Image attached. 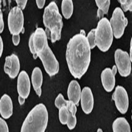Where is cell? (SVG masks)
I'll return each mask as SVG.
<instances>
[{
    "label": "cell",
    "mask_w": 132,
    "mask_h": 132,
    "mask_svg": "<svg viewBox=\"0 0 132 132\" xmlns=\"http://www.w3.org/2000/svg\"><path fill=\"white\" fill-rule=\"evenodd\" d=\"M18 100H19V104H20V105H22V104H23L24 103H25V98H24L22 97V96L19 95Z\"/></svg>",
    "instance_id": "cell-31"
},
{
    "label": "cell",
    "mask_w": 132,
    "mask_h": 132,
    "mask_svg": "<svg viewBox=\"0 0 132 132\" xmlns=\"http://www.w3.org/2000/svg\"><path fill=\"white\" fill-rule=\"evenodd\" d=\"M36 3L37 7L41 9L44 7L45 3H46V0H36Z\"/></svg>",
    "instance_id": "cell-28"
},
{
    "label": "cell",
    "mask_w": 132,
    "mask_h": 132,
    "mask_svg": "<svg viewBox=\"0 0 132 132\" xmlns=\"http://www.w3.org/2000/svg\"><path fill=\"white\" fill-rule=\"evenodd\" d=\"M80 34H81V35H84V36H86V32L84 30H81L80 31Z\"/></svg>",
    "instance_id": "cell-34"
},
{
    "label": "cell",
    "mask_w": 132,
    "mask_h": 132,
    "mask_svg": "<svg viewBox=\"0 0 132 132\" xmlns=\"http://www.w3.org/2000/svg\"><path fill=\"white\" fill-rule=\"evenodd\" d=\"M61 7L63 17L66 19H70L73 15L74 11L73 0H62Z\"/></svg>",
    "instance_id": "cell-18"
},
{
    "label": "cell",
    "mask_w": 132,
    "mask_h": 132,
    "mask_svg": "<svg viewBox=\"0 0 132 132\" xmlns=\"http://www.w3.org/2000/svg\"><path fill=\"white\" fill-rule=\"evenodd\" d=\"M101 80L103 87L108 92L113 90L116 84L115 75L112 73L111 69L106 68L101 72Z\"/></svg>",
    "instance_id": "cell-13"
},
{
    "label": "cell",
    "mask_w": 132,
    "mask_h": 132,
    "mask_svg": "<svg viewBox=\"0 0 132 132\" xmlns=\"http://www.w3.org/2000/svg\"><path fill=\"white\" fill-rule=\"evenodd\" d=\"M97 131H101V132H103V130L100 129V128H98V129L97 130Z\"/></svg>",
    "instance_id": "cell-35"
},
{
    "label": "cell",
    "mask_w": 132,
    "mask_h": 132,
    "mask_svg": "<svg viewBox=\"0 0 132 132\" xmlns=\"http://www.w3.org/2000/svg\"><path fill=\"white\" fill-rule=\"evenodd\" d=\"M33 33L31 34V35L30 37V39H29L28 42V46L29 48H30V51L32 54H33V58L35 59H37V55L35 54V49H34V46H33Z\"/></svg>",
    "instance_id": "cell-23"
},
{
    "label": "cell",
    "mask_w": 132,
    "mask_h": 132,
    "mask_svg": "<svg viewBox=\"0 0 132 132\" xmlns=\"http://www.w3.org/2000/svg\"><path fill=\"white\" fill-rule=\"evenodd\" d=\"M3 52V42L1 36H0V58L1 57Z\"/></svg>",
    "instance_id": "cell-29"
},
{
    "label": "cell",
    "mask_w": 132,
    "mask_h": 132,
    "mask_svg": "<svg viewBox=\"0 0 132 132\" xmlns=\"http://www.w3.org/2000/svg\"><path fill=\"white\" fill-rule=\"evenodd\" d=\"M97 15H98V18L100 19H101L103 17V16L104 15V13L103 12V11L100 10V9H98V11H97Z\"/></svg>",
    "instance_id": "cell-30"
},
{
    "label": "cell",
    "mask_w": 132,
    "mask_h": 132,
    "mask_svg": "<svg viewBox=\"0 0 132 132\" xmlns=\"http://www.w3.org/2000/svg\"><path fill=\"white\" fill-rule=\"evenodd\" d=\"M121 6V9L123 12L130 11H131L132 0H118Z\"/></svg>",
    "instance_id": "cell-22"
},
{
    "label": "cell",
    "mask_w": 132,
    "mask_h": 132,
    "mask_svg": "<svg viewBox=\"0 0 132 132\" xmlns=\"http://www.w3.org/2000/svg\"><path fill=\"white\" fill-rule=\"evenodd\" d=\"M20 68V61L16 55L12 54L6 57L4 71L9 78L11 79L15 78L19 75Z\"/></svg>",
    "instance_id": "cell-10"
},
{
    "label": "cell",
    "mask_w": 132,
    "mask_h": 132,
    "mask_svg": "<svg viewBox=\"0 0 132 132\" xmlns=\"http://www.w3.org/2000/svg\"><path fill=\"white\" fill-rule=\"evenodd\" d=\"M4 30V20H3V12L1 7H0V33H1Z\"/></svg>",
    "instance_id": "cell-26"
},
{
    "label": "cell",
    "mask_w": 132,
    "mask_h": 132,
    "mask_svg": "<svg viewBox=\"0 0 132 132\" xmlns=\"http://www.w3.org/2000/svg\"><path fill=\"white\" fill-rule=\"evenodd\" d=\"M95 3L98 9L103 11L104 14L108 13L111 0H95Z\"/></svg>",
    "instance_id": "cell-20"
},
{
    "label": "cell",
    "mask_w": 132,
    "mask_h": 132,
    "mask_svg": "<svg viewBox=\"0 0 132 132\" xmlns=\"http://www.w3.org/2000/svg\"><path fill=\"white\" fill-rule=\"evenodd\" d=\"M13 113V104L11 97L4 94L0 99V114L3 118H10Z\"/></svg>",
    "instance_id": "cell-14"
},
{
    "label": "cell",
    "mask_w": 132,
    "mask_h": 132,
    "mask_svg": "<svg viewBox=\"0 0 132 132\" xmlns=\"http://www.w3.org/2000/svg\"><path fill=\"white\" fill-rule=\"evenodd\" d=\"M109 21L114 36L116 39H120L124 34L125 28L128 25V19L125 17L124 12L120 7H116Z\"/></svg>",
    "instance_id": "cell-6"
},
{
    "label": "cell",
    "mask_w": 132,
    "mask_h": 132,
    "mask_svg": "<svg viewBox=\"0 0 132 132\" xmlns=\"http://www.w3.org/2000/svg\"><path fill=\"white\" fill-rule=\"evenodd\" d=\"M30 78L28 74L25 71H21L17 79V92L19 95L24 98H27L30 92L31 87Z\"/></svg>",
    "instance_id": "cell-12"
},
{
    "label": "cell",
    "mask_w": 132,
    "mask_h": 132,
    "mask_svg": "<svg viewBox=\"0 0 132 132\" xmlns=\"http://www.w3.org/2000/svg\"><path fill=\"white\" fill-rule=\"evenodd\" d=\"M66 60L74 78L80 79L86 74L91 60V49L86 36L79 33L71 38L67 46Z\"/></svg>",
    "instance_id": "cell-1"
},
{
    "label": "cell",
    "mask_w": 132,
    "mask_h": 132,
    "mask_svg": "<svg viewBox=\"0 0 132 132\" xmlns=\"http://www.w3.org/2000/svg\"><path fill=\"white\" fill-rule=\"evenodd\" d=\"M43 23L46 27L47 38L52 43L61 39L63 28L62 17L60 14L59 8L55 2L52 1L45 8L43 14Z\"/></svg>",
    "instance_id": "cell-3"
},
{
    "label": "cell",
    "mask_w": 132,
    "mask_h": 132,
    "mask_svg": "<svg viewBox=\"0 0 132 132\" xmlns=\"http://www.w3.org/2000/svg\"><path fill=\"white\" fill-rule=\"evenodd\" d=\"M116 66L119 73L122 77H127L131 73V60L128 52L117 49L114 53Z\"/></svg>",
    "instance_id": "cell-8"
},
{
    "label": "cell",
    "mask_w": 132,
    "mask_h": 132,
    "mask_svg": "<svg viewBox=\"0 0 132 132\" xmlns=\"http://www.w3.org/2000/svg\"><path fill=\"white\" fill-rule=\"evenodd\" d=\"M31 81L33 88L37 95L41 96L42 93L41 86L43 82V73L39 67H35L33 69L31 75Z\"/></svg>",
    "instance_id": "cell-16"
},
{
    "label": "cell",
    "mask_w": 132,
    "mask_h": 132,
    "mask_svg": "<svg viewBox=\"0 0 132 132\" xmlns=\"http://www.w3.org/2000/svg\"><path fill=\"white\" fill-rule=\"evenodd\" d=\"M114 132H130V126L126 119L123 117H118L112 123Z\"/></svg>",
    "instance_id": "cell-17"
},
{
    "label": "cell",
    "mask_w": 132,
    "mask_h": 132,
    "mask_svg": "<svg viewBox=\"0 0 132 132\" xmlns=\"http://www.w3.org/2000/svg\"><path fill=\"white\" fill-rule=\"evenodd\" d=\"M1 1H2V0H0V7H1Z\"/></svg>",
    "instance_id": "cell-36"
},
{
    "label": "cell",
    "mask_w": 132,
    "mask_h": 132,
    "mask_svg": "<svg viewBox=\"0 0 132 132\" xmlns=\"http://www.w3.org/2000/svg\"><path fill=\"white\" fill-rule=\"evenodd\" d=\"M9 128L5 120L0 117V132H8Z\"/></svg>",
    "instance_id": "cell-24"
},
{
    "label": "cell",
    "mask_w": 132,
    "mask_h": 132,
    "mask_svg": "<svg viewBox=\"0 0 132 132\" xmlns=\"http://www.w3.org/2000/svg\"><path fill=\"white\" fill-rule=\"evenodd\" d=\"M48 112L43 103L37 104L29 112L24 120L22 132H44L48 123Z\"/></svg>",
    "instance_id": "cell-4"
},
{
    "label": "cell",
    "mask_w": 132,
    "mask_h": 132,
    "mask_svg": "<svg viewBox=\"0 0 132 132\" xmlns=\"http://www.w3.org/2000/svg\"><path fill=\"white\" fill-rule=\"evenodd\" d=\"M20 35H12V42L15 46H17L20 43Z\"/></svg>",
    "instance_id": "cell-27"
},
{
    "label": "cell",
    "mask_w": 132,
    "mask_h": 132,
    "mask_svg": "<svg viewBox=\"0 0 132 132\" xmlns=\"http://www.w3.org/2000/svg\"><path fill=\"white\" fill-rule=\"evenodd\" d=\"M80 100L84 112L86 114H90L94 106V98L90 88L88 87H84L81 91Z\"/></svg>",
    "instance_id": "cell-11"
},
{
    "label": "cell",
    "mask_w": 132,
    "mask_h": 132,
    "mask_svg": "<svg viewBox=\"0 0 132 132\" xmlns=\"http://www.w3.org/2000/svg\"><path fill=\"white\" fill-rule=\"evenodd\" d=\"M27 1H28V0H15V2L17 3V6L21 8L22 10H23L25 7H26Z\"/></svg>",
    "instance_id": "cell-25"
},
{
    "label": "cell",
    "mask_w": 132,
    "mask_h": 132,
    "mask_svg": "<svg viewBox=\"0 0 132 132\" xmlns=\"http://www.w3.org/2000/svg\"><path fill=\"white\" fill-rule=\"evenodd\" d=\"M47 39L43 28H38L33 33V43L35 54L41 59L46 73L50 76H54L59 71V63L48 45Z\"/></svg>",
    "instance_id": "cell-2"
},
{
    "label": "cell",
    "mask_w": 132,
    "mask_h": 132,
    "mask_svg": "<svg viewBox=\"0 0 132 132\" xmlns=\"http://www.w3.org/2000/svg\"><path fill=\"white\" fill-rule=\"evenodd\" d=\"M7 24L11 35H20L24 30V15L22 9L18 6L12 7L8 14Z\"/></svg>",
    "instance_id": "cell-7"
},
{
    "label": "cell",
    "mask_w": 132,
    "mask_h": 132,
    "mask_svg": "<svg viewBox=\"0 0 132 132\" xmlns=\"http://www.w3.org/2000/svg\"><path fill=\"white\" fill-rule=\"evenodd\" d=\"M131 41H130V55H129V56H130V59H131V60H132V57H131Z\"/></svg>",
    "instance_id": "cell-33"
},
{
    "label": "cell",
    "mask_w": 132,
    "mask_h": 132,
    "mask_svg": "<svg viewBox=\"0 0 132 132\" xmlns=\"http://www.w3.org/2000/svg\"><path fill=\"white\" fill-rule=\"evenodd\" d=\"M114 35L109 21L106 17L101 18L95 28L96 46L101 52H107L113 42Z\"/></svg>",
    "instance_id": "cell-5"
},
{
    "label": "cell",
    "mask_w": 132,
    "mask_h": 132,
    "mask_svg": "<svg viewBox=\"0 0 132 132\" xmlns=\"http://www.w3.org/2000/svg\"><path fill=\"white\" fill-rule=\"evenodd\" d=\"M112 100L115 101L117 110L122 114L126 113L128 109L129 100L128 93L123 87L120 86L116 87L112 95Z\"/></svg>",
    "instance_id": "cell-9"
},
{
    "label": "cell",
    "mask_w": 132,
    "mask_h": 132,
    "mask_svg": "<svg viewBox=\"0 0 132 132\" xmlns=\"http://www.w3.org/2000/svg\"><path fill=\"white\" fill-rule=\"evenodd\" d=\"M111 71H112V73H113L114 75L116 76V73H117V69L116 66L114 65L113 67H112V68Z\"/></svg>",
    "instance_id": "cell-32"
},
{
    "label": "cell",
    "mask_w": 132,
    "mask_h": 132,
    "mask_svg": "<svg viewBox=\"0 0 132 132\" xmlns=\"http://www.w3.org/2000/svg\"><path fill=\"white\" fill-rule=\"evenodd\" d=\"M86 38L88 42V44H89L90 49H94L96 47L95 29H92V30H91V31L88 33L87 36H86Z\"/></svg>",
    "instance_id": "cell-21"
},
{
    "label": "cell",
    "mask_w": 132,
    "mask_h": 132,
    "mask_svg": "<svg viewBox=\"0 0 132 132\" xmlns=\"http://www.w3.org/2000/svg\"><path fill=\"white\" fill-rule=\"evenodd\" d=\"M81 91L79 84L77 80H73L70 82L67 90L68 97L69 100L73 101L76 106H79Z\"/></svg>",
    "instance_id": "cell-15"
},
{
    "label": "cell",
    "mask_w": 132,
    "mask_h": 132,
    "mask_svg": "<svg viewBox=\"0 0 132 132\" xmlns=\"http://www.w3.org/2000/svg\"><path fill=\"white\" fill-rule=\"evenodd\" d=\"M59 109V120L62 125H67L68 119L69 111L66 106H63Z\"/></svg>",
    "instance_id": "cell-19"
}]
</instances>
